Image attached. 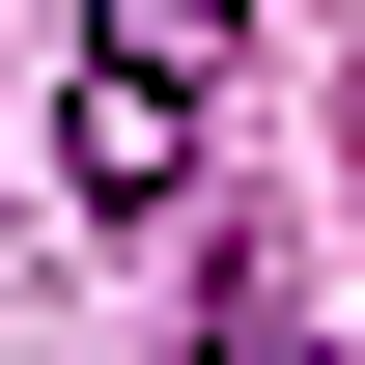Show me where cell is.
<instances>
[{
  "label": "cell",
  "mask_w": 365,
  "mask_h": 365,
  "mask_svg": "<svg viewBox=\"0 0 365 365\" xmlns=\"http://www.w3.org/2000/svg\"><path fill=\"white\" fill-rule=\"evenodd\" d=\"M225 56H253V0H85V85H56V197H85V225H140V197L197 169V113H225Z\"/></svg>",
  "instance_id": "6da1fadb"
}]
</instances>
